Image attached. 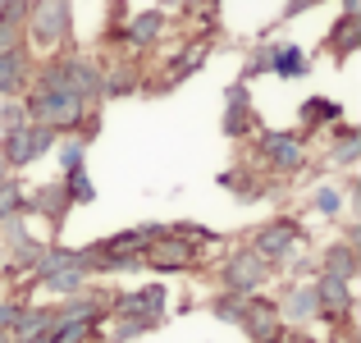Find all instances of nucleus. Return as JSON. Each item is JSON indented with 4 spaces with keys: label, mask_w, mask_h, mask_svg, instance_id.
<instances>
[{
    "label": "nucleus",
    "mask_w": 361,
    "mask_h": 343,
    "mask_svg": "<svg viewBox=\"0 0 361 343\" xmlns=\"http://www.w3.org/2000/svg\"><path fill=\"white\" fill-rule=\"evenodd\" d=\"M46 147H51V128H46V124L42 128H14L5 138V160L9 165H27V160H37Z\"/></svg>",
    "instance_id": "f257e3e1"
},
{
    "label": "nucleus",
    "mask_w": 361,
    "mask_h": 343,
    "mask_svg": "<svg viewBox=\"0 0 361 343\" xmlns=\"http://www.w3.org/2000/svg\"><path fill=\"white\" fill-rule=\"evenodd\" d=\"M64 28H69V0H37V5H32L37 42H60Z\"/></svg>",
    "instance_id": "f03ea898"
},
{
    "label": "nucleus",
    "mask_w": 361,
    "mask_h": 343,
    "mask_svg": "<svg viewBox=\"0 0 361 343\" xmlns=\"http://www.w3.org/2000/svg\"><path fill=\"white\" fill-rule=\"evenodd\" d=\"M270 64H274V73H283V78H302V73H307V55H302L298 46L270 51Z\"/></svg>",
    "instance_id": "7ed1b4c3"
},
{
    "label": "nucleus",
    "mask_w": 361,
    "mask_h": 343,
    "mask_svg": "<svg viewBox=\"0 0 361 343\" xmlns=\"http://www.w3.org/2000/svg\"><path fill=\"white\" fill-rule=\"evenodd\" d=\"M293 238H298V234H293V224H270L261 238H256V247H261L265 256H283V252H288V243H293Z\"/></svg>",
    "instance_id": "20e7f679"
},
{
    "label": "nucleus",
    "mask_w": 361,
    "mask_h": 343,
    "mask_svg": "<svg viewBox=\"0 0 361 343\" xmlns=\"http://www.w3.org/2000/svg\"><path fill=\"white\" fill-rule=\"evenodd\" d=\"M256 279H261V261H256L252 252H243L238 261L229 265V284H233V289H243V293H247V289H252Z\"/></svg>",
    "instance_id": "39448f33"
},
{
    "label": "nucleus",
    "mask_w": 361,
    "mask_h": 343,
    "mask_svg": "<svg viewBox=\"0 0 361 343\" xmlns=\"http://www.w3.org/2000/svg\"><path fill=\"white\" fill-rule=\"evenodd\" d=\"M265 147H270V156L279 160V165H298V160H302L298 138H288V133H270V138H265Z\"/></svg>",
    "instance_id": "423d86ee"
},
{
    "label": "nucleus",
    "mask_w": 361,
    "mask_h": 343,
    "mask_svg": "<svg viewBox=\"0 0 361 343\" xmlns=\"http://www.w3.org/2000/svg\"><path fill=\"white\" fill-rule=\"evenodd\" d=\"M18 83H23V55L0 51V92H14Z\"/></svg>",
    "instance_id": "0eeeda50"
},
{
    "label": "nucleus",
    "mask_w": 361,
    "mask_h": 343,
    "mask_svg": "<svg viewBox=\"0 0 361 343\" xmlns=\"http://www.w3.org/2000/svg\"><path fill=\"white\" fill-rule=\"evenodd\" d=\"M334 46H338V55H348L357 46V14H343V23L334 28Z\"/></svg>",
    "instance_id": "6e6552de"
},
{
    "label": "nucleus",
    "mask_w": 361,
    "mask_h": 343,
    "mask_svg": "<svg viewBox=\"0 0 361 343\" xmlns=\"http://www.w3.org/2000/svg\"><path fill=\"white\" fill-rule=\"evenodd\" d=\"M156 32H160V14H142V18H133V42H151Z\"/></svg>",
    "instance_id": "1a4fd4ad"
},
{
    "label": "nucleus",
    "mask_w": 361,
    "mask_h": 343,
    "mask_svg": "<svg viewBox=\"0 0 361 343\" xmlns=\"http://www.w3.org/2000/svg\"><path fill=\"white\" fill-rule=\"evenodd\" d=\"M151 261H156V265H183L188 261V247L183 243H165V247H160V252H151Z\"/></svg>",
    "instance_id": "9d476101"
},
{
    "label": "nucleus",
    "mask_w": 361,
    "mask_h": 343,
    "mask_svg": "<svg viewBox=\"0 0 361 343\" xmlns=\"http://www.w3.org/2000/svg\"><path fill=\"white\" fill-rule=\"evenodd\" d=\"M320 302H325V307H343V302H348L343 279H325V284H320Z\"/></svg>",
    "instance_id": "9b49d317"
},
{
    "label": "nucleus",
    "mask_w": 361,
    "mask_h": 343,
    "mask_svg": "<svg viewBox=\"0 0 361 343\" xmlns=\"http://www.w3.org/2000/svg\"><path fill=\"white\" fill-rule=\"evenodd\" d=\"M329 270H334V279H348V275H353V252H348V247L329 252Z\"/></svg>",
    "instance_id": "f8f14e48"
},
{
    "label": "nucleus",
    "mask_w": 361,
    "mask_h": 343,
    "mask_svg": "<svg viewBox=\"0 0 361 343\" xmlns=\"http://www.w3.org/2000/svg\"><path fill=\"white\" fill-rule=\"evenodd\" d=\"M334 114H338V106H334V101H307V124H320V119H334Z\"/></svg>",
    "instance_id": "ddd939ff"
},
{
    "label": "nucleus",
    "mask_w": 361,
    "mask_h": 343,
    "mask_svg": "<svg viewBox=\"0 0 361 343\" xmlns=\"http://www.w3.org/2000/svg\"><path fill=\"white\" fill-rule=\"evenodd\" d=\"M69 179H73V197H78V202H92V183H87V174H82V165L69 169Z\"/></svg>",
    "instance_id": "4468645a"
},
{
    "label": "nucleus",
    "mask_w": 361,
    "mask_h": 343,
    "mask_svg": "<svg viewBox=\"0 0 361 343\" xmlns=\"http://www.w3.org/2000/svg\"><path fill=\"white\" fill-rule=\"evenodd\" d=\"M316 206L334 215V211H338V193H334V188H320V193H316Z\"/></svg>",
    "instance_id": "2eb2a0df"
},
{
    "label": "nucleus",
    "mask_w": 361,
    "mask_h": 343,
    "mask_svg": "<svg viewBox=\"0 0 361 343\" xmlns=\"http://www.w3.org/2000/svg\"><path fill=\"white\" fill-rule=\"evenodd\" d=\"M82 165V142H69L64 147V169H78Z\"/></svg>",
    "instance_id": "dca6fc26"
},
{
    "label": "nucleus",
    "mask_w": 361,
    "mask_h": 343,
    "mask_svg": "<svg viewBox=\"0 0 361 343\" xmlns=\"http://www.w3.org/2000/svg\"><path fill=\"white\" fill-rule=\"evenodd\" d=\"M51 289H64V293H69V289H78V275H51Z\"/></svg>",
    "instance_id": "f3484780"
},
{
    "label": "nucleus",
    "mask_w": 361,
    "mask_h": 343,
    "mask_svg": "<svg viewBox=\"0 0 361 343\" xmlns=\"http://www.w3.org/2000/svg\"><path fill=\"white\" fill-rule=\"evenodd\" d=\"M316 0H288V14H302V9H311Z\"/></svg>",
    "instance_id": "a211bd4d"
},
{
    "label": "nucleus",
    "mask_w": 361,
    "mask_h": 343,
    "mask_svg": "<svg viewBox=\"0 0 361 343\" xmlns=\"http://www.w3.org/2000/svg\"><path fill=\"white\" fill-rule=\"evenodd\" d=\"M343 9H348V14H357V0H343Z\"/></svg>",
    "instance_id": "6ab92c4d"
},
{
    "label": "nucleus",
    "mask_w": 361,
    "mask_h": 343,
    "mask_svg": "<svg viewBox=\"0 0 361 343\" xmlns=\"http://www.w3.org/2000/svg\"><path fill=\"white\" fill-rule=\"evenodd\" d=\"M5 5H9V0H0V9H5Z\"/></svg>",
    "instance_id": "aec40b11"
}]
</instances>
